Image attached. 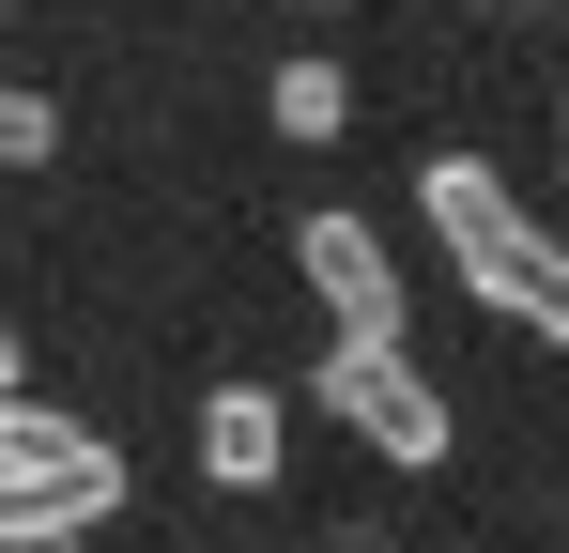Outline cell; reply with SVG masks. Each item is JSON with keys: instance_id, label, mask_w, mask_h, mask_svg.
Returning <instances> with one entry per match:
<instances>
[{"instance_id": "1", "label": "cell", "mask_w": 569, "mask_h": 553, "mask_svg": "<svg viewBox=\"0 0 569 553\" xmlns=\"http://www.w3.org/2000/svg\"><path fill=\"white\" fill-rule=\"evenodd\" d=\"M416 215L447 231V262H462V292H477V308H508L523 339H555V354H569V231H539L508 170H477V154H431Z\"/></svg>"}, {"instance_id": "6", "label": "cell", "mask_w": 569, "mask_h": 553, "mask_svg": "<svg viewBox=\"0 0 569 553\" xmlns=\"http://www.w3.org/2000/svg\"><path fill=\"white\" fill-rule=\"evenodd\" d=\"M355 123V78L339 62H278V139H339Z\"/></svg>"}, {"instance_id": "5", "label": "cell", "mask_w": 569, "mask_h": 553, "mask_svg": "<svg viewBox=\"0 0 569 553\" xmlns=\"http://www.w3.org/2000/svg\"><path fill=\"white\" fill-rule=\"evenodd\" d=\"M200 476L216 492H278V400L262 384H216L200 400Z\"/></svg>"}, {"instance_id": "8", "label": "cell", "mask_w": 569, "mask_h": 553, "mask_svg": "<svg viewBox=\"0 0 569 553\" xmlns=\"http://www.w3.org/2000/svg\"><path fill=\"white\" fill-rule=\"evenodd\" d=\"M0 400H16V339H0Z\"/></svg>"}, {"instance_id": "9", "label": "cell", "mask_w": 569, "mask_h": 553, "mask_svg": "<svg viewBox=\"0 0 569 553\" xmlns=\"http://www.w3.org/2000/svg\"><path fill=\"white\" fill-rule=\"evenodd\" d=\"M0 16H16V0H0Z\"/></svg>"}, {"instance_id": "7", "label": "cell", "mask_w": 569, "mask_h": 553, "mask_svg": "<svg viewBox=\"0 0 569 553\" xmlns=\"http://www.w3.org/2000/svg\"><path fill=\"white\" fill-rule=\"evenodd\" d=\"M62 154V108L47 92H0V170H47Z\"/></svg>"}, {"instance_id": "4", "label": "cell", "mask_w": 569, "mask_h": 553, "mask_svg": "<svg viewBox=\"0 0 569 553\" xmlns=\"http://www.w3.org/2000/svg\"><path fill=\"white\" fill-rule=\"evenodd\" d=\"M0 476H47V492H93V476H123V461H108V431H78L62 400H0Z\"/></svg>"}, {"instance_id": "2", "label": "cell", "mask_w": 569, "mask_h": 553, "mask_svg": "<svg viewBox=\"0 0 569 553\" xmlns=\"http://www.w3.org/2000/svg\"><path fill=\"white\" fill-rule=\"evenodd\" d=\"M323 400H339V431L400 476H431L447 461V400H431V369L416 354H370V339H323Z\"/></svg>"}, {"instance_id": "3", "label": "cell", "mask_w": 569, "mask_h": 553, "mask_svg": "<svg viewBox=\"0 0 569 553\" xmlns=\"http://www.w3.org/2000/svg\"><path fill=\"white\" fill-rule=\"evenodd\" d=\"M292 262H308V292H323V323H339V339L416 354V339H400V262H385L370 215H308V231H292Z\"/></svg>"}]
</instances>
